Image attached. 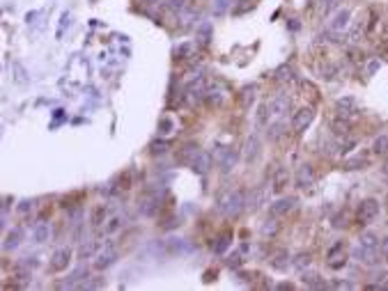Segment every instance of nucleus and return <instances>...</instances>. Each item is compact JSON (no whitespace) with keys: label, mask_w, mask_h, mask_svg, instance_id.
<instances>
[{"label":"nucleus","mask_w":388,"mask_h":291,"mask_svg":"<svg viewBox=\"0 0 388 291\" xmlns=\"http://www.w3.org/2000/svg\"><path fill=\"white\" fill-rule=\"evenodd\" d=\"M216 207H218V211H221L223 216L237 218L246 209V195L241 193V190H225V193L218 197Z\"/></svg>","instance_id":"1"},{"label":"nucleus","mask_w":388,"mask_h":291,"mask_svg":"<svg viewBox=\"0 0 388 291\" xmlns=\"http://www.w3.org/2000/svg\"><path fill=\"white\" fill-rule=\"evenodd\" d=\"M266 105H269V124H274V122H285V115H287V110H289V97L287 94H276Z\"/></svg>","instance_id":"2"},{"label":"nucleus","mask_w":388,"mask_h":291,"mask_svg":"<svg viewBox=\"0 0 388 291\" xmlns=\"http://www.w3.org/2000/svg\"><path fill=\"white\" fill-rule=\"evenodd\" d=\"M377 216H379V202L374 200V197H367V200H363L361 204H358V209H356L358 225L374 223V220H377Z\"/></svg>","instance_id":"3"},{"label":"nucleus","mask_w":388,"mask_h":291,"mask_svg":"<svg viewBox=\"0 0 388 291\" xmlns=\"http://www.w3.org/2000/svg\"><path fill=\"white\" fill-rule=\"evenodd\" d=\"M349 21H351V12L347 7H338L335 9V14L331 16V21H328V30L333 32V35H343L347 28H349Z\"/></svg>","instance_id":"4"},{"label":"nucleus","mask_w":388,"mask_h":291,"mask_svg":"<svg viewBox=\"0 0 388 291\" xmlns=\"http://www.w3.org/2000/svg\"><path fill=\"white\" fill-rule=\"evenodd\" d=\"M354 259H358L363 266H377V264L381 261L379 259V250H377V248L361 246V243L354 248Z\"/></svg>","instance_id":"5"},{"label":"nucleus","mask_w":388,"mask_h":291,"mask_svg":"<svg viewBox=\"0 0 388 291\" xmlns=\"http://www.w3.org/2000/svg\"><path fill=\"white\" fill-rule=\"evenodd\" d=\"M312 120H315V110H312L310 105H305V108L294 112V117H292V128H294L297 133H303L305 128L312 124Z\"/></svg>","instance_id":"6"},{"label":"nucleus","mask_w":388,"mask_h":291,"mask_svg":"<svg viewBox=\"0 0 388 291\" xmlns=\"http://www.w3.org/2000/svg\"><path fill=\"white\" fill-rule=\"evenodd\" d=\"M326 264L331 266V269H343L345 264H347V248H345V243L343 241H338L335 246H331V250H328V254H326Z\"/></svg>","instance_id":"7"},{"label":"nucleus","mask_w":388,"mask_h":291,"mask_svg":"<svg viewBox=\"0 0 388 291\" xmlns=\"http://www.w3.org/2000/svg\"><path fill=\"white\" fill-rule=\"evenodd\" d=\"M207 94V81L205 78H195V81L189 83V87H186V101H189L191 105L200 104L202 99H205Z\"/></svg>","instance_id":"8"},{"label":"nucleus","mask_w":388,"mask_h":291,"mask_svg":"<svg viewBox=\"0 0 388 291\" xmlns=\"http://www.w3.org/2000/svg\"><path fill=\"white\" fill-rule=\"evenodd\" d=\"M115 259H117V248H115L113 243H106L104 250H101V252L97 254V259H94V269L97 270L108 269V266H113L115 264Z\"/></svg>","instance_id":"9"},{"label":"nucleus","mask_w":388,"mask_h":291,"mask_svg":"<svg viewBox=\"0 0 388 291\" xmlns=\"http://www.w3.org/2000/svg\"><path fill=\"white\" fill-rule=\"evenodd\" d=\"M335 112L338 117H345V120H351L358 112V101L354 97H343L335 101Z\"/></svg>","instance_id":"10"},{"label":"nucleus","mask_w":388,"mask_h":291,"mask_svg":"<svg viewBox=\"0 0 388 291\" xmlns=\"http://www.w3.org/2000/svg\"><path fill=\"white\" fill-rule=\"evenodd\" d=\"M259 149H262V145H259V138L255 133L248 135L244 142V161L246 163H255L259 156Z\"/></svg>","instance_id":"11"},{"label":"nucleus","mask_w":388,"mask_h":291,"mask_svg":"<svg viewBox=\"0 0 388 291\" xmlns=\"http://www.w3.org/2000/svg\"><path fill=\"white\" fill-rule=\"evenodd\" d=\"M69 261H71V250L62 248V250H58V252L53 254V259H51V264H48V269L53 270V273H60V270H65L69 266Z\"/></svg>","instance_id":"12"},{"label":"nucleus","mask_w":388,"mask_h":291,"mask_svg":"<svg viewBox=\"0 0 388 291\" xmlns=\"http://www.w3.org/2000/svg\"><path fill=\"white\" fill-rule=\"evenodd\" d=\"M294 179H297L299 188H310L312 184H315V170H312V165L303 163L297 170V177H294Z\"/></svg>","instance_id":"13"},{"label":"nucleus","mask_w":388,"mask_h":291,"mask_svg":"<svg viewBox=\"0 0 388 291\" xmlns=\"http://www.w3.org/2000/svg\"><path fill=\"white\" fill-rule=\"evenodd\" d=\"M191 167L198 172V174H205V172H209V167H212V156L207 154V151H202V149H198V154L191 158Z\"/></svg>","instance_id":"14"},{"label":"nucleus","mask_w":388,"mask_h":291,"mask_svg":"<svg viewBox=\"0 0 388 291\" xmlns=\"http://www.w3.org/2000/svg\"><path fill=\"white\" fill-rule=\"evenodd\" d=\"M297 197H280V200H276L274 204H271V216H285V213H289V211L297 207Z\"/></svg>","instance_id":"15"},{"label":"nucleus","mask_w":388,"mask_h":291,"mask_svg":"<svg viewBox=\"0 0 388 291\" xmlns=\"http://www.w3.org/2000/svg\"><path fill=\"white\" fill-rule=\"evenodd\" d=\"M287 184H289V172H287V167H278L276 170V174H274V193H280V190H285L287 188Z\"/></svg>","instance_id":"16"},{"label":"nucleus","mask_w":388,"mask_h":291,"mask_svg":"<svg viewBox=\"0 0 388 291\" xmlns=\"http://www.w3.org/2000/svg\"><path fill=\"white\" fill-rule=\"evenodd\" d=\"M230 243H232V234H230V231H225V234H221V236H216V239H214L212 250L216 254H223L230 248Z\"/></svg>","instance_id":"17"},{"label":"nucleus","mask_w":388,"mask_h":291,"mask_svg":"<svg viewBox=\"0 0 388 291\" xmlns=\"http://www.w3.org/2000/svg\"><path fill=\"white\" fill-rule=\"evenodd\" d=\"M351 128V122L345 120V117H338V120H333V124H331V131H333L338 138H345V135L349 133Z\"/></svg>","instance_id":"18"},{"label":"nucleus","mask_w":388,"mask_h":291,"mask_svg":"<svg viewBox=\"0 0 388 291\" xmlns=\"http://www.w3.org/2000/svg\"><path fill=\"white\" fill-rule=\"evenodd\" d=\"M287 259H289L287 250H276V252L271 254V266H274L276 270H285L287 269Z\"/></svg>","instance_id":"19"},{"label":"nucleus","mask_w":388,"mask_h":291,"mask_svg":"<svg viewBox=\"0 0 388 291\" xmlns=\"http://www.w3.org/2000/svg\"><path fill=\"white\" fill-rule=\"evenodd\" d=\"M193 53H195V42H184V44H179L175 48V55L179 60H189Z\"/></svg>","instance_id":"20"},{"label":"nucleus","mask_w":388,"mask_h":291,"mask_svg":"<svg viewBox=\"0 0 388 291\" xmlns=\"http://www.w3.org/2000/svg\"><path fill=\"white\" fill-rule=\"evenodd\" d=\"M301 280H303V284L315 287V289H324V287H326V282H324V280L320 277V273H315V270H312V273H303Z\"/></svg>","instance_id":"21"},{"label":"nucleus","mask_w":388,"mask_h":291,"mask_svg":"<svg viewBox=\"0 0 388 291\" xmlns=\"http://www.w3.org/2000/svg\"><path fill=\"white\" fill-rule=\"evenodd\" d=\"M354 147H356V140H349V138L345 135L343 140L335 142V154H338V156H345V154H349Z\"/></svg>","instance_id":"22"},{"label":"nucleus","mask_w":388,"mask_h":291,"mask_svg":"<svg viewBox=\"0 0 388 291\" xmlns=\"http://www.w3.org/2000/svg\"><path fill=\"white\" fill-rule=\"evenodd\" d=\"M315 5H317V9H320L322 14H331V12H335V9L340 7V0H312Z\"/></svg>","instance_id":"23"},{"label":"nucleus","mask_w":388,"mask_h":291,"mask_svg":"<svg viewBox=\"0 0 388 291\" xmlns=\"http://www.w3.org/2000/svg\"><path fill=\"white\" fill-rule=\"evenodd\" d=\"M276 78L280 83H287L289 85V83H294V69L289 67V64H282V67L276 71Z\"/></svg>","instance_id":"24"},{"label":"nucleus","mask_w":388,"mask_h":291,"mask_svg":"<svg viewBox=\"0 0 388 291\" xmlns=\"http://www.w3.org/2000/svg\"><path fill=\"white\" fill-rule=\"evenodd\" d=\"M106 204H99V207H94V211H92V225L94 227H101L104 225V220H106Z\"/></svg>","instance_id":"25"},{"label":"nucleus","mask_w":388,"mask_h":291,"mask_svg":"<svg viewBox=\"0 0 388 291\" xmlns=\"http://www.w3.org/2000/svg\"><path fill=\"white\" fill-rule=\"evenodd\" d=\"M48 236H51L48 223H39L37 227H35V241H37V243H44V241H48Z\"/></svg>","instance_id":"26"},{"label":"nucleus","mask_w":388,"mask_h":291,"mask_svg":"<svg viewBox=\"0 0 388 291\" xmlns=\"http://www.w3.org/2000/svg\"><path fill=\"white\" fill-rule=\"evenodd\" d=\"M358 243H361V246H370V248H379V236H377L374 231H366V234H361Z\"/></svg>","instance_id":"27"},{"label":"nucleus","mask_w":388,"mask_h":291,"mask_svg":"<svg viewBox=\"0 0 388 291\" xmlns=\"http://www.w3.org/2000/svg\"><path fill=\"white\" fill-rule=\"evenodd\" d=\"M120 227H122V218H120V216H110L106 220V225H104V231H106V234H115Z\"/></svg>","instance_id":"28"},{"label":"nucleus","mask_w":388,"mask_h":291,"mask_svg":"<svg viewBox=\"0 0 388 291\" xmlns=\"http://www.w3.org/2000/svg\"><path fill=\"white\" fill-rule=\"evenodd\" d=\"M230 2H232V0H212L214 16H223V14H225V12H228V7H230Z\"/></svg>","instance_id":"29"},{"label":"nucleus","mask_w":388,"mask_h":291,"mask_svg":"<svg viewBox=\"0 0 388 291\" xmlns=\"http://www.w3.org/2000/svg\"><path fill=\"white\" fill-rule=\"evenodd\" d=\"M292 264H294V269H297V270H303L305 266H310V254H308V252H299Z\"/></svg>","instance_id":"30"},{"label":"nucleus","mask_w":388,"mask_h":291,"mask_svg":"<svg viewBox=\"0 0 388 291\" xmlns=\"http://www.w3.org/2000/svg\"><path fill=\"white\" fill-rule=\"evenodd\" d=\"M372 151L374 154H386L388 151V135H379L372 145Z\"/></svg>","instance_id":"31"},{"label":"nucleus","mask_w":388,"mask_h":291,"mask_svg":"<svg viewBox=\"0 0 388 291\" xmlns=\"http://www.w3.org/2000/svg\"><path fill=\"white\" fill-rule=\"evenodd\" d=\"M255 92H258V87H255V85H251V87H244V90H241V104L251 105L253 101H255Z\"/></svg>","instance_id":"32"},{"label":"nucleus","mask_w":388,"mask_h":291,"mask_svg":"<svg viewBox=\"0 0 388 291\" xmlns=\"http://www.w3.org/2000/svg\"><path fill=\"white\" fill-rule=\"evenodd\" d=\"M205 99H207V104L209 105H221L223 104V92H214V90H207V94H205Z\"/></svg>","instance_id":"33"},{"label":"nucleus","mask_w":388,"mask_h":291,"mask_svg":"<svg viewBox=\"0 0 388 291\" xmlns=\"http://www.w3.org/2000/svg\"><path fill=\"white\" fill-rule=\"evenodd\" d=\"M278 227H280V225L276 223V218H269V220H264V225H262V234H269V236H274L276 231H278Z\"/></svg>","instance_id":"34"},{"label":"nucleus","mask_w":388,"mask_h":291,"mask_svg":"<svg viewBox=\"0 0 388 291\" xmlns=\"http://www.w3.org/2000/svg\"><path fill=\"white\" fill-rule=\"evenodd\" d=\"M235 161H237L235 151H230V149L223 151V161H221V165H223V170H225V172H228L230 167H235Z\"/></svg>","instance_id":"35"},{"label":"nucleus","mask_w":388,"mask_h":291,"mask_svg":"<svg viewBox=\"0 0 388 291\" xmlns=\"http://www.w3.org/2000/svg\"><path fill=\"white\" fill-rule=\"evenodd\" d=\"M19 243H21V229L16 227V229L9 231V236H7V243H5V248H9V250H12V248H16Z\"/></svg>","instance_id":"36"},{"label":"nucleus","mask_w":388,"mask_h":291,"mask_svg":"<svg viewBox=\"0 0 388 291\" xmlns=\"http://www.w3.org/2000/svg\"><path fill=\"white\" fill-rule=\"evenodd\" d=\"M363 165H367V158L366 156H354L351 161H347V163H345V170H358V167H363Z\"/></svg>","instance_id":"37"},{"label":"nucleus","mask_w":388,"mask_h":291,"mask_svg":"<svg viewBox=\"0 0 388 291\" xmlns=\"http://www.w3.org/2000/svg\"><path fill=\"white\" fill-rule=\"evenodd\" d=\"M269 124V105L262 104L258 108V126H266Z\"/></svg>","instance_id":"38"},{"label":"nucleus","mask_w":388,"mask_h":291,"mask_svg":"<svg viewBox=\"0 0 388 291\" xmlns=\"http://www.w3.org/2000/svg\"><path fill=\"white\" fill-rule=\"evenodd\" d=\"M209 35H212V25H209V23H202V25H200L198 28V42L200 44H207V42H209Z\"/></svg>","instance_id":"39"},{"label":"nucleus","mask_w":388,"mask_h":291,"mask_svg":"<svg viewBox=\"0 0 388 291\" xmlns=\"http://www.w3.org/2000/svg\"><path fill=\"white\" fill-rule=\"evenodd\" d=\"M166 7L170 9V12H184V9L189 7V2H186V0H168Z\"/></svg>","instance_id":"40"},{"label":"nucleus","mask_w":388,"mask_h":291,"mask_svg":"<svg viewBox=\"0 0 388 291\" xmlns=\"http://www.w3.org/2000/svg\"><path fill=\"white\" fill-rule=\"evenodd\" d=\"M244 264V257H241V250L239 252H235V254H230V259H228V266L230 269H239Z\"/></svg>","instance_id":"41"},{"label":"nucleus","mask_w":388,"mask_h":291,"mask_svg":"<svg viewBox=\"0 0 388 291\" xmlns=\"http://www.w3.org/2000/svg\"><path fill=\"white\" fill-rule=\"evenodd\" d=\"M379 252H381V259L388 261V236H384L379 243Z\"/></svg>","instance_id":"42"},{"label":"nucleus","mask_w":388,"mask_h":291,"mask_svg":"<svg viewBox=\"0 0 388 291\" xmlns=\"http://www.w3.org/2000/svg\"><path fill=\"white\" fill-rule=\"evenodd\" d=\"M168 149V142H154L152 145V154H163Z\"/></svg>","instance_id":"43"},{"label":"nucleus","mask_w":388,"mask_h":291,"mask_svg":"<svg viewBox=\"0 0 388 291\" xmlns=\"http://www.w3.org/2000/svg\"><path fill=\"white\" fill-rule=\"evenodd\" d=\"M331 287H333V289H354V284L351 282H340V280H335Z\"/></svg>","instance_id":"44"},{"label":"nucleus","mask_w":388,"mask_h":291,"mask_svg":"<svg viewBox=\"0 0 388 291\" xmlns=\"http://www.w3.org/2000/svg\"><path fill=\"white\" fill-rule=\"evenodd\" d=\"M92 252H94V243H87V246L81 248V257H90Z\"/></svg>","instance_id":"45"},{"label":"nucleus","mask_w":388,"mask_h":291,"mask_svg":"<svg viewBox=\"0 0 388 291\" xmlns=\"http://www.w3.org/2000/svg\"><path fill=\"white\" fill-rule=\"evenodd\" d=\"M379 67H381V62L379 60H372V62H370V67H367V76H372Z\"/></svg>","instance_id":"46"},{"label":"nucleus","mask_w":388,"mask_h":291,"mask_svg":"<svg viewBox=\"0 0 388 291\" xmlns=\"http://www.w3.org/2000/svg\"><path fill=\"white\" fill-rule=\"evenodd\" d=\"M32 209V202H21V207H19V213H28Z\"/></svg>","instance_id":"47"},{"label":"nucleus","mask_w":388,"mask_h":291,"mask_svg":"<svg viewBox=\"0 0 388 291\" xmlns=\"http://www.w3.org/2000/svg\"><path fill=\"white\" fill-rule=\"evenodd\" d=\"M384 174H386V177H388V161H386V163H384Z\"/></svg>","instance_id":"48"},{"label":"nucleus","mask_w":388,"mask_h":291,"mask_svg":"<svg viewBox=\"0 0 388 291\" xmlns=\"http://www.w3.org/2000/svg\"><path fill=\"white\" fill-rule=\"evenodd\" d=\"M386 207H388V200H386Z\"/></svg>","instance_id":"49"}]
</instances>
